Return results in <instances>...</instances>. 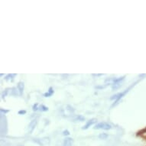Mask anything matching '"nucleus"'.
Returning a JSON list of instances; mask_svg holds the SVG:
<instances>
[{"instance_id": "1", "label": "nucleus", "mask_w": 146, "mask_h": 146, "mask_svg": "<svg viewBox=\"0 0 146 146\" xmlns=\"http://www.w3.org/2000/svg\"><path fill=\"white\" fill-rule=\"evenodd\" d=\"M95 129H103V130H110L112 129V127L110 124H108L106 122H100L95 125L94 127Z\"/></svg>"}, {"instance_id": "2", "label": "nucleus", "mask_w": 146, "mask_h": 146, "mask_svg": "<svg viewBox=\"0 0 146 146\" xmlns=\"http://www.w3.org/2000/svg\"><path fill=\"white\" fill-rule=\"evenodd\" d=\"M4 128L7 131V122H6V118L4 115L2 114L1 115V132L2 134H4Z\"/></svg>"}, {"instance_id": "3", "label": "nucleus", "mask_w": 146, "mask_h": 146, "mask_svg": "<svg viewBox=\"0 0 146 146\" xmlns=\"http://www.w3.org/2000/svg\"><path fill=\"white\" fill-rule=\"evenodd\" d=\"M96 121H97V120H96V119H92L89 120L88 122H87V123H86V124L85 125H84V126L83 127L82 129H88L89 127L90 126V125H94V123H96Z\"/></svg>"}, {"instance_id": "4", "label": "nucleus", "mask_w": 146, "mask_h": 146, "mask_svg": "<svg viewBox=\"0 0 146 146\" xmlns=\"http://www.w3.org/2000/svg\"><path fill=\"white\" fill-rule=\"evenodd\" d=\"M36 124H37V120L36 119L32 120V121L30 122V124H29V131L30 133L33 132V130L34 129H35V127Z\"/></svg>"}, {"instance_id": "5", "label": "nucleus", "mask_w": 146, "mask_h": 146, "mask_svg": "<svg viewBox=\"0 0 146 146\" xmlns=\"http://www.w3.org/2000/svg\"><path fill=\"white\" fill-rule=\"evenodd\" d=\"M18 89L19 91V94L22 95L23 94V90H24V83L23 82H19L18 84Z\"/></svg>"}, {"instance_id": "6", "label": "nucleus", "mask_w": 146, "mask_h": 146, "mask_svg": "<svg viewBox=\"0 0 146 146\" xmlns=\"http://www.w3.org/2000/svg\"><path fill=\"white\" fill-rule=\"evenodd\" d=\"M74 121H79V122H83V121H84L85 120V118L84 117V116H82V115H77L76 117L74 119Z\"/></svg>"}, {"instance_id": "7", "label": "nucleus", "mask_w": 146, "mask_h": 146, "mask_svg": "<svg viewBox=\"0 0 146 146\" xmlns=\"http://www.w3.org/2000/svg\"><path fill=\"white\" fill-rule=\"evenodd\" d=\"M53 94H54V90H53V89L51 88V87H50L48 93L44 94V96H45V97H49V96H52Z\"/></svg>"}, {"instance_id": "8", "label": "nucleus", "mask_w": 146, "mask_h": 146, "mask_svg": "<svg viewBox=\"0 0 146 146\" xmlns=\"http://www.w3.org/2000/svg\"><path fill=\"white\" fill-rule=\"evenodd\" d=\"M121 86V83H115V84H113V86H112V89L113 90H116V89L119 88Z\"/></svg>"}, {"instance_id": "9", "label": "nucleus", "mask_w": 146, "mask_h": 146, "mask_svg": "<svg viewBox=\"0 0 146 146\" xmlns=\"http://www.w3.org/2000/svg\"><path fill=\"white\" fill-rule=\"evenodd\" d=\"M38 110H39L42 111V112H46V111L48 110V108L46 107L44 105H41L40 106L38 107Z\"/></svg>"}, {"instance_id": "10", "label": "nucleus", "mask_w": 146, "mask_h": 146, "mask_svg": "<svg viewBox=\"0 0 146 146\" xmlns=\"http://www.w3.org/2000/svg\"><path fill=\"white\" fill-rule=\"evenodd\" d=\"M100 139H106L108 137L107 134H105V133H102V134L100 135Z\"/></svg>"}, {"instance_id": "11", "label": "nucleus", "mask_w": 146, "mask_h": 146, "mask_svg": "<svg viewBox=\"0 0 146 146\" xmlns=\"http://www.w3.org/2000/svg\"><path fill=\"white\" fill-rule=\"evenodd\" d=\"M15 76V74H9L7 77H5V80H9L10 79H13V77H14Z\"/></svg>"}, {"instance_id": "12", "label": "nucleus", "mask_w": 146, "mask_h": 146, "mask_svg": "<svg viewBox=\"0 0 146 146\" xmlns=\"http://www.w3.org/2000/svg\"><path fill=\"white\" fill-rule=\"evenodd\" d=\"M38 103H36V104H35V105L33 106V110L34 111H37L38 110Z\"/></svg>"}, {"instance_id": "13", "label": "nucleus", "mask_w": 146, "mask_h": 146, "mask_svg": "<svg viewBox=\"0 0 146 146\" xmlns=\"http://www.w3.org/2000/svg\"><path fill=\"white\" fill-rule=\"evenodd\" d=\"M25 113H26V111L25 110H21L19 112V114H20V115L21 114H25Z\"/></svg>"}, {"instance_id": "14", "label": "nucleus", "mask_w": 146, "mask_h": 146, "mask_svg": "<svg viewBox=\"0 0 146 146\" xmlns=\"http://www.w3.org/2000/svg\"><path fill=\"white\" fill-rule=\"evenodd\" d=\"M63 134L64 135H68L70 133H69V132L67 131V130H66V131H64V133H63Z\"/></svg>"}, {"instance_id": "15", "label": "nucleus", "mask_w": 146, "mask_h": 146, "mask_svg": "<svg viewBox=\"0 0 146 146\" xmlns=\"http://www.w3.org/2000/svg\"><path fill=\"white\" fill-rule=\"evenodd\" d=\"M1 112H2V113H8V112H9V111L8 110H3V109H1Z\"/></svg>"}, {"instance_id": "16", "label": "nucleus", "mask_w": 146, "mask_h": 146, "mask_svg": "<svg viewBox=\"0 0 146 146\" xmlns=\"http://www.w3.org/2000/svg\"><path fill=\"white\" fill-rule=\"evenodd\" d=\"M19 146H22V145H19Z\"/></svg>"}]
</instances>
